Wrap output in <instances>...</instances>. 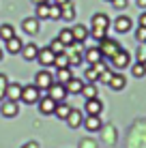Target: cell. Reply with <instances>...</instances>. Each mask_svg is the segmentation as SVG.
<instances>
[{"mask_svg":"<svg viewBox=\"0 0 146 148\" xmlns=\"http://www.w3.org/2000/svg\"><path fill=\"white\" fill-rule=\"evenodd\" d=\"M37 105H39V112L47 116V114H54V108H56V101H54V99H49V97L45 95V97H41V99L37 101Z\"/></svg>","mask_w":146,"mask_h":148,"instance_id":"11","label":"cell"},{"mask_svg":"<svg viewBox=\"0 0 146 148\" xmlns=\"http://www.w3.org/2000/svg\"><path fill=\"white\" fill-rule=\"evenodd\" d=\"M56 39L64 45V47H67V45H71V43H73V32H71V28H62Z\"/></svg>","mask_w":146,"mask_h":148,"instance_id":"26","label":"cell"},{"mask_svg":"<svg viewBox=\"0 0 146 148\" xmlns=\"http://www.w3.org/2000/svg\"><path fill=\"white\" fill-rule=\"evenodd\" d=\"M22 148H39V144H37V142H26Z\"/></svg>","mask_w":146,"mask_h":148,"instance_id":"40","label":"cell"},{"mask_svg":"<svg viewBox=\"0 0 146 148\" xmlns=\"http://www.w3.org/2000/svg\"><path fill=\"white\" fill-rule=\"evenodd\" d=\"M69 112H71V108H69L64 101H60V103H56V108H54V116L60 118V120H64L69 116Z\"/></svg>","mask_w":146,"mask_h":148,"instance_id":"24","label":"cell"},{"mask_svg":"<svg viewBox=\"0 0 146 148\" xmlns=\"http://www.w3.org/2000/svg\"><path fill=\"white\" fill-rule=\"evenodd\" d=\"M22 30L30 37H34V34H39V19L37 17H26L22 22Z\"/></svg>","mask_w":146,"mask_h":148,"instance_id":"13","label":"cell"},{"mask_svg":"<svg viewBox=\"0 0 146 148\" xmlns=\"http://www.w3.org/2000/svg\"><path fill=\"white\" fill-rule=\"evenodd\" d=\"M73 77V73H71V67H64V69H58L56 71V75H54V82H60V84H67L69 79Z\"/></svg>","mask_w":146,"mask_h":148,"instance_id":"23","label":"cell"},{"mask_svg":"<svg viewBox=\"0 0 146 148\" xmlns=\"http://www.w3.org/2000/svg\"><path fill=\"white\" fill-rule=\"evenodd\" d=\"M64 120H67V125L71 127V129H80V127H82V122H84V114H82L80 110H71Z\"/></svg>","mask_w":146,"mask_h":148,"instance_id":"12","label":"cell"},{"mask_svg":"<svg viewBox=\"0 0 146 148\" xmlns=\"http://www.w3.org/2000/svg\"><path fill=\"white\" fill-rule=\"evenodd\" d=\"M52 2H54V4H64L67 0H52Z\"/></svg>","mask_w":146,"mask_h":148,"instance_id":"44","label":"cell"},{"mask_svg":"<svg viewBox=\"0 0 146 148\" xmlns=\"http://www.w3.org/2000/svg\"><path fill=\"white\" fill-rule=\"evenodd\" d=\"M110 62H112V67L114 69H127L129 67V62H131V56H129V52L127 49H123L120 47L116 54L110 58Z\"/></svg>","mask_w":146,"mask_h":148,"instance_id":"5","label":"cell"},{"mask_svg":"<svg viewBox=\"0 0 146 148\" xmlns=\"http://www.w3.org/2000/svg\"><path fill=\"white\" fill-rule=\"evenodd\" d=\"M103 110V103L99 97H95V99H86V105H84V112H86L88 116H99Z\"/></svg>","mask_w":146,"mask_h":148,"instance_id":"9","label":"cell"},{"mask_svg":"<svg viewBox=\"0 0 146 148\" xmlns=\"http://www.w3.org/2000/svg\"><path fill=\"white\" fill-rule=\"evenodd\" d=\"M108 86L112 90H123L125 86H127V77H125L123 73H112V79L108 82Z\"/></svg>","mask_w":146,"mask_h":148,"instance_id":"18","label":"cell"},{"mask_svg":"<svg viewBox=\"0 0 146 148\" xmlns=\"http://www.w3.org/2000/svg\"><path fill=\"white\" fill-rule=\"evenodd\" d=\"M82 97H86V99H95V97H99L97 95V86L95 84H90V82H84V86H82V92H80Z\"/></svg>","mask_w":146,"mask_h":148,"instance_id":"25","label":"cell"},{"mask_svg":"<svg viewBox=\"0 0 146 148\" xmlns=\"http://www.w3.org/2000/svg\"><path fill=\"white\" fill-rule=\"evenodd\" d=\"M131 75H133V77H144V75H146V62H135L133 64V67H131Z\"/></svg>","mask_w":146,"mask_h":148,"instance_id":"28","label":"cell"},{"mask_svg":"<svg viewBox=\"0 0 146 148\" xmlns=\"http://www.w3.org/2000/svg\"><path fill=\"white\" fill-rule=\"evenodd\" d=\"M127 2H129V0H112L114 9H118V11H123V9L127 7Z\"/></svg>","mask_w":146,"mask_h":148,"instance_id":"39","label":"cell"},{"mask_svg":"<svg viewBox=\"0 0 146 148\" xmlns=\"http://www.w3.org/2000/svg\"><path fill=\"white\" fill-rule=\"evenodd\" d=\"M0 114H2L4 118H15V116L19 114V105H17V101H11V99L0 101Z\"/></svg>","mask_w":146,"mask_h":148,"instance_id":"6","label":"cell"},{"mask_svg":"<svg viewBox=\"0 0 146 148\" xmlns=\"http://www.w3.org/2000/svg\"><path fill=\"white\" fill-rule=\"evenodd\" d=\"M97 77H99V73L95 71V67H88V69H86V73H84V79L90 82V84H95V79H97Z\"/></svg>","mask_w":146,"mask_h":148,"instance_id":"34","label":"cell"},{"mask_svg":"<svg viewBox=\"0 0 146 148\" xmlns=\"http://www.w3.org/2000/svg\"><path fill=\"white\" fill-rule=\"evenodd\" d=\"M47 19H60V4L49 2V17Z\"/></svg>","mask_w":146,"mask_h":148,"instance_id":"33","label":"cell"},{"mask_svg":"<svg viewBox=\"0 0 146 148\" xmlns=\"http://www.w3.org/2000/svg\"><path fill=\"white\" fill-rule=\"evenodd\" d=\"M71 32H73V41H77V43H84V41L88 39V28L84 26V24H77V26H73Z\"/></svg>","mask_w":146,"mask_h":148,"instance_id":"22","label":"cell"},{"mask_svg":"<svg viewBox=\"0 0 146 148\" xmlns=\"http://www.w3.org/2000/svg\"><path fill=\"white\" fill-rule=\"evenodd\" d=\"M67 88H64V84H60V82H54L52 86H49V90H47V97L49 99H54L56 103H60V101H64L67 99Z\"/></svg>","mask_w":146,"mask_h":148,"instance_id":"7","label":"cell"},{"mask_svg":"<svg viewBox=\"0 0 146 148\" xmlns=\"http://www.w3.org/2000/svg\"><path fill=\"white\" fill-rule=\"evenodd\" d=\"M90 28H110V17L105 13H95L93 19H90Z\"/></svg>","mask_w":146,"mask_h":148,"instance_id":"14","label":"cell"},{"mask_svg":"<svg viewBox=\"0 0 146 148\" xmlns=\"http://www.w3.org/2000/svg\"><path fill=\"white\" fill-rule=\"evenodd\" d=\"M49 17V2L37 4V19H47Z\"/></svg>","mask_w":146,"mask_h":148,"instance_id":"31","label":"cell"},{"mask_svg":"<svg viewBox=\"0 0 146 148\" xmlns=\"http://www.w3.org/2000/svg\"><path fill=\"white\" fill-rule=\"evenodd\" d=\"M41 99V92H39L37 86H22V97H19V101L26 105H37V101Z\"/></svg>","mask_w":146,"mask_h":148,"instance_id":"3","label":"cell"},{"mask_svg":"<svg viewBox=\"0 0 146 148\" xmlns=\"http://www.w3.org/2000/svg\"><path fill=\"white\" fill-rule=\"evenodd\" d=\"M4 49H7L11 56H15V54H19L22 52V47H24V43H22V39L19 37H13V39H9V41H4Z\"/></svg>","mask_w":146,"mask_h":148,"instance_id":"17","label":"cell"},{"mask_svg":"<svg viewBox=\"0 0 146 148\" xmlns=\"http://www.w3.org/2000/svg\"><path fill=\"white\" fill-rule=\"evenodd\" d=\"M0 60H2V49H0Z\"/></svg>","mask_w":146,"mask_h":148,"instance_id":"45","label":"cell"},{"mask_svg":"<svg viewBox=\"0 0 146 148\" xmlns=\"http://www.w3.org/2000/svg\"><path fill=\"white\" fill-rule=\"evenodd\" d=\"M97 79H99V82H103V84H108V82L112 79V71H110V69H105L103 73H99V77H97Z\"/></svg>","mask_w":146,"mask_h":148,"instance_id":"37","label":"cell"},{"mask_svg":"<svg viewBox=\"0 0 146 148\" xmlns=\"http://www.w3.org/2000/svg\"><path fill=\"white\" fill-rule=\"evenodd\" d=\"M7 86H9V77L4 73H0V101L7 99Z\"/></svg>","mask_w":146,"mask_h":148,"instance_id":"32","label":"cell"},{"mask_svg":"<svg viewBox=\"0 0 146 148\" xmlns=\"http://www.w3.org/2000/svg\"><path fill=\"white\" fill-rule=\"evenodd\" d=\"M135 2H138L140 9H146V0H135Z\"/></svg>","mask_w":146,"mask_h":148,"instance_id":"42","label":"cell"},{"mask_svg":"<svg viewBox=\"0 0 146 148\" xmlns=\"http://www.w3.org/2000/svg\"><path fill=\"white\" fill-rule=\"evenodd\" d=\"M105 2H112V0H105Z\"/></svg>","mask_w":146,"mask_h":148,"instance_id":"46","label":"cell"},{"mask_svg":"<svg viewBox=\"0 0 146 148\" xmlns=\"http://www.w3.org/2000/svg\"><path fill=\"white\" fill-rule=\"evenodd\" d=\"M138 62H146V43L138 47Z\"/></svg>","mask_w":146,"mask_h":148,"instance_id":"38","label":"cell"},{"mask_svg":"<svg viewBox=\"0 0 146 148\" xmlns=\"http://www.w3.org/2000/svg\"><path fill=\"white\" fill-rule=\"evenodd\" d=\"M133 26V22H131V17H127V15H118L116 19H114V30L120 34H125V32H129Z\"/></svg>","mask_w":146,"mask_h":148,"instance_id":"10","label":"cell"},{"mask_svg":"<svg viewBox=\"0 0 146 148\" xmlns=\"http://www.w3.org/2000/svg\"><path fill=\"white\" fill-rule=\"evenodd\" d=\"M97 47L101 49V56H103V58L110 60V58H112V56L120 49V43H118V41H114V39H110V37H105L103 41H99Z\"/></svg>","mask_w":146,"mask_h":148,"instance_id":"2","label":"cell"},{"mask_svg":"<svg viewBox=\"0 0 146 148\" xmlns=\"http://www.w3.org/2000/svg\"><path fill=\"white\" fill-rule=\"evenodd\" d=\"M84 58H86L88 64H95V62H99V60H103V56H101V49L95 45V47H88L86 52H84Z\"/></svg>","mask_w":146,"mask_h":148,"instance_id":"19","label":"cell"},{"mask_svg":"<svg viewBox=\"0 0 146 148\" xmlns=\"http://www.w3.org/2000/svg\"><path fill=\"white\" fill-rule=\"evenodd\" d=\"M34 4H45V2H52V0H32Z\"/></svg>","mask_w":146,"mask_h":148,"instance_id":"43","label":"cell"},{"mask_svg":"<svg viewBox=\"0 0 146 148\" xmlns=\"http://www.w3.org/2000/svg\"><path fill=\"white\" fill-rule=\"evenodd\" d=\"M54 58H56V54L49 47H39V54H37L34 62L41 64V69H49V67H54Z\"/></svg>","mask_w":146,"mask_h":148,"instance_id":"4","label":"cell"},{"mask_svg":"<svg viewBox=\"0 0 146 148\" xmlns=\"http://www.w3.org/2000/svg\"><path fill=\"white\" fill-rule=\"evenodd\" d=\"M60 19H64V22H73L75 19V7L69 0L64 4H60Z\"/></svg>","mask_w":146,"mask_h":148,"instance_id":"16","label":"cell"},{"mask_svg":"<svg viewBox=\"0 0 146 148\" xmlns=\"http://www.w3.org/2000/svg\"><path fill=\"white\" fill-rule=\"evenodd\" d=\"M135 39H138L140 43H146V28L144 26H140L138 30H135Z\"/></svg>","mask_w":146,"mask_h":148,"instance_id":"36","label":"cell"},{"mask_svg":"<svg viewBox=\"0 0 146 148\" xmlns=\"http://www.w3.org/2000/svg\"><path fill=\"white\" fill-rule=\"evenodd\" d=\"M52 84H54V75L49 73L47 69H41L37 75H34V86L39 88V92H47Z\"/></svg>","mask_w":146,"mask_h":148,"instance_id":"1","label":"cell"},{"mask_svg":"<svg viewBox=\"0 0 146 148\" xmlns=\"http://www.w3.org/2000/svg\"><path fill=\"white\" fill-rule=\"evenodd\" d=\"M19 97H22V84H17V82H9V86H7V99L19 101Z\"/></svg>","mask_w":146,"mask_h":148,"instance_id":"20","label":"cell"},{"mask_svg":"<svg viewBox=\"0 0 146 148\" xmlns=\"http://www.w3.org/2000/svg\"><path fill=\"white\" fill-rule=\"evenodd\" d=\"M84 127H86V131L88 133H97V131H101V127H103V122H101V116H84V122H82Z\"/></svg>","mask_w":146,"mask_h":148,"instance_id":"8","label":"cell"},{"mask_svg":"<svg viewBox=\"0 0 146 148\" xmlns=\"http://www.w3.org/2000/svg\"><path fill=\"white\" fill-rule=\"evenodd\" d=\"M82 86H84V79H80V77H71L64 84V88H67V92L69 95H80L82 92Z\"/></svg>","mask_w":146,"mask_h":148,"instance_id":"21","label":"cell"},{"mask_svg":"<svg viewBox=\"0 0 146 148\" xmlns=\"http://www.w3.org/2000/svg\"><path fill=\"white\" fill-rule=\"evenodd\" d=\"M140 26H144V28H146V13L140 15Z\"/></svg>","mask_w":146,"mask_h":148,"instance_id":"41","label":"cell"},{"mask_svg":"<svg viewBox=\"0 0 146 148\" xmlns=\"http://www.w3.org/2000/svg\"><path fill=\"white\" fill-rule=\"evenodd\" d=\"M54 67L56 69H64V67H69V58H67V54H56V58H54Z\"/></svg>","mask_w":146,"mask_h":148,"instance_id":"30","label":"cell"},{"mask_svg":"<svg viewBox=\"0 0 146 148\" xmlns=\"http://www.w3.org/2000/svg\"><path fill=\"white\" fill-rule=\"evenodd\" d=\"M88 37H93L95 41H103L105 37H108V30H105V28H90Z\"/></svg>","mask_w":146,"mask_h":148,"instance_id":"29","label":"cell"},{"mask_svg":"<svg viewBox=\"0 0 146 148\" xmlns=\"http://www.w3.org/2000/svg\"><path fill=\"white\" fill-rule=\"evenodd\" d=\"M47 47H49V49H52V52H54V54H62V52H64V45H62V43H60V41H58V39H54V41H52V43H49V45H47Z\"/></svg>","mask_w":146,"mask_h":148,"instance_id":"35","label":"cell"},{"mask_svg":"<svg viewBox=\"0 0 146 148\" xmlns=\"http://www.w3.org/2000/svg\"><path fill=\"white\" fill-rule=\"evenodd\" d=\"M13 37H15V28L11 26V24H2V26H0V39L9 41V39H13Z\"/></svg>","mask_w":146,"mask_h":148,"instance_id":"27","label":"cell"},{"mask_svg":"<svg viewBox=\"0 0 146 148\" xmlns=\"http://www.w3.org/2000/svg\"><path fill=\"white\" fill-rule=\"evenodd\" d=\"M24 56V60L26 62H32V60H37V54H39V45H34V43H28V45H24L22 47V52H19Z\"/></svg>","mask_w":146,"mask_h":148,"instance_id":"15","label":"cell"}]
</instances>
